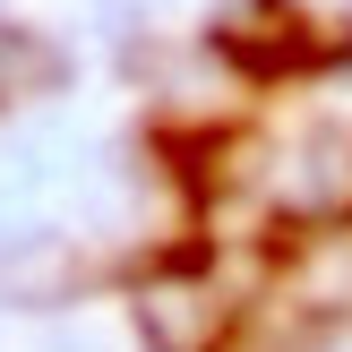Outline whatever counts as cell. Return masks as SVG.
I'll use <instances>...</instances> for the list:
<instances>
[{
  "mask_svg": "<svg viewBox=\"0 0 352 352\" xmlns=\"http://www.w3.org/2000/svg\"><path fill=\"white\" fill-rule=\"evenodd\" d=\"M69 52L26 17H0V112H52L69 95Z\"/></svg>",
  "mask_w": 352,
  "mask_h": 352,
  "instance_id": "3957f363",
  "label": "cell"
},
{
  "mask_svg": "<svg viewBox=\"0 0 352 352\" xmlns=\"http://www.w3.org/2000/svg\"><path fill=\"white\" fill-rule=\"evenodd\" d=\"M26 352H112V336H103L95 318H78V309H69V318H43V327H34Z\"/></svg>",
  "mask_w": 352,
  "mask_h": 352,
  "instance_id": "5b68a950",
  "label": "cell"
},
{
  "mask_svg": "<svg viewBox=\"0 0 352 352\" xmlns=\"http://www.w3.org/2000/svg\"><path fill=\"white\" fill-rule=\"evenodd\" d=\"M129 327H138V352H232L241 292L206 258L164 250L129 275Z\"/></svg>",
  "mask_w": 352,
  "mask_h": 352,
  "instance_id": "6da1fadb",
  "label": "cell"
},
{
  "mask_svg": "<svg viewBox=\"0 0 352 352\" xmlns=\"http://www.w3.org/2000/svg\"><path fill=\"white\" fill-rule=\"evenodd\" d=\"M43 232H52L43 206H26V198H9V189H0V267H9V258H26Z\"/></svg>",
  "mask_w": 352,
  "mask_h": 352,
  "instance_id": "277c9868",
  "label": "cell"
},
{
  "mask_svg": "<svg viewBox=\"0 0 352 352\" xmlns=\"http://www.w3.org/2000/svg\"><path fill=\"white\" fill-rule=\"evenodd\" d=\"M198 43L241 86H275V78H301V69L327 60V26L309 17V0H206Z\"/></svg>",
  "mask_w": 352,
  "mask_h": 352,
  "instance_id": "7a4b0ae2",
  "label": "cell"
}]
</instances>
